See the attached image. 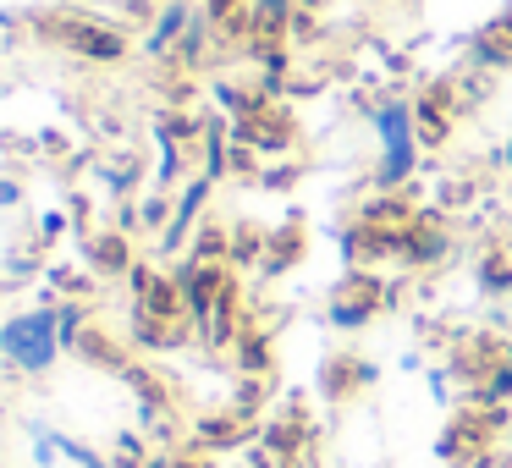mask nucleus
Masks as SVG:
<instances>
[{
  "mask_svg": "<svg viewBox=\"0 0 512 468\" xmlns=\"http://www.w3.org/2000/svg\"><path fill=\"white\" fill-rule=\"evenodd\" d=\"M369 127L380 138V160H375V177L369 188L375 193H402L419 171V127H413V100L402 94H386L380 105H369Z\"/></svg>",
  "mask_w": 512,
  "mask_h": 468,
  "instance_id": "obj_1",
  "label": "nucleus"
},
{
  "mask_svg": "<svg viewBox=\"0 0 512 468\" xmlns=\"http://www.w3.org/2000/svg\"><path fill=\"white\" fill-rule=\"evenodd\" d=\"M34 28L45 45H56L61 56H78L89 61V67H116V61H127V34L122 23H105V17L94 12H34Z\"/></svg>",
  "mask_w": 512,
  "mask_h": 468,
  "instance_id": "obj_2",
  "label": "nucleus"
},
{
  "mask_svg": "<svg viewBox=\"0 0 512 468\" xmlns=\"http://www.w3.org/2000/svg\"><path fill=\"white\" fill-rule=\"evenodd\" d=\"M61 353H67V347H61L56 309H50V303L0 320V358H6V369H17V375H45Z\"/></svg>",
  "mask_w": 512,
  "mask_h": 468,
  "instance_id": "obj_3",
  "label": "nucleus"
},
{
  "mask_svg": "<svg viewBox=\"0 0 512 468\" xmlns=\"http://www.w3.org/2000/svg\"><path fill=\"white\" fill-rule=\"evenodd\" d=\"M380 303H386L380 276H369V270H347V276L331 287V298H325V325H336V331H364V325L380 314Z\"/></svg>",
  "mask_w": 512,
  "mask_h": 468,
  "instance_id": "obj_4",
  "label": "nucleus"
},
{
  "mask_svg": "<svg viewBox=\"0 0 512 468\" xmlns=\"http://www.w3.org/2000/svg\"><path fill=\"white\" fill-rule=\"evenodd\" d=\"M232 138L237 144H248V149H259V155H287L292 149V138H298V127H292V111L287 105H276L270 100L265 111H254L248 122H232Z\"/></svg>",
  "mask_w": 512,
  "mask_h": 468,
  "instance_id": "obj_5",
  "label": "nucleus"
},
{
  "mask_svg": "<svg viewBox=\"0 0 512 468\" xmlns=\"http://www.w3.org/2000/svg\"><path fill=\"white\" fill-rule=\"evenodd\" d=\"M210 188L215 182L204 177V171H188V182L177 188V215H171V226L155 237V254H177V248L188 243V232H199V215H204V204H210Z\"/></svg>",
  "mask_w": 512,
  "mask_h": 468,
  "instance_id": "obj_6",
  "label": "nucleus"
},
{
  "mask_svg": "<svg viewBox=\"0 0 512 468\" xmlns=\"http://www.w3.org/2000/svg\"><path fill=\"white\" fill-rule=\"evenodd\" d=\"M193 17H199V0H160L155 17H149V34H144V56L166 61L177 50V39L193 28Z\"/></svg>",
  "mask_w": 512,
  "mask_h": 468,
  "instance_id": "obj_7",
  "label": "nucleus"
},
{
  "mask_svg": "<svg viewBox=\"0 0 512 468\" xmlns=\"http://www.w3.org/2000/svg\"><path fill=\"white\" fill-rule=\"evenodd\" d=\"M375 375L380 369L369 364V358L336 353V358H325V369H320V391H325V402H347V397H358V391L375 386Z\"/></svg>",
  "mask_w": 512,
  "mask_h": 468,
  "instance_id": "obj_8",
  "label": "nucleus"
},
{
  "mask_svg": "<svg viewBox=\"0 0 512 468\" xmlns=\"http://www.w3.org/2000/svg\"><path fill=\"white\" fill-rule=\"evenodd\" d=\"M298 23H303L298 0H248V39H281V45H292Z\"/></svg>",
  "mask_w": 512,
  "mask_h": 468,
  "instance_id": "obj_9",
  "label": "nucleus"
},
{
  "mask_svg": "<svg viewBox=\"0 0 512 468\" xmlns=\"http://www.w3.org/2000/svg\"><path fill=\"white\" fill-rule=\"evenodd\" d=\"M452 254V232H446L435 215H419V226H413L408 237H402V265H413V270H430V265H441V259Z\"/></svg>",
  "mask_w": 512,
  "mask_h": 468,
  "instance_id": "obj_10",
  "label": "nucleus"
},
{
  "mask_svg": "<svg viewBox=\"0 0 512 468\" xmlns=\"http://www.w3.org/2000/svg\"><path fill=\"white\" fill-rule=\"evenodd\" d=\"M94 182H100L105 199H127V193L144 182V166H138V155H127V149H105V155L94 160Z\"/></svg>",
  "mask_w": 512,
  "mask_h": 468,
  "instance_id": "obj_11",
  "label": "nucleus"
},
{
  "mask_svg": "<svg viewBox=\"0 0 512 468\" xmlns=\"http://www.w3.org/2000/svg\"><path fill=\"white\" fill-rule=\"evenodd\" d=\"M72 358H83L89 369H111V375H127V369H133V358H127V347L116 342V336H105L100 325H89V331L78 336V347H72Z\"/></svg>",
  "mask_w": 512,
  "mask_h": 468,
  "instance_id": "obj_12",
  "label": "nucleus"
},
{
  "mask_svg": "<svg viewBox=\"0 0 512 468\" xmlns=\"http://www.w3.org/2000/svg\"><path fill=\"white\" fill-rule=\"evenodd\" d=\"M89 265H94V276H133L127 232H89Z\"/></svg>",
  "mask_w": 512,
  "mask_h": 468,
  "instance_id": "obj_13",
  "label": "nucleus"
},
{
  "mask_svg": "<svg viewBox=\"0 0 512 468\" xmlns=\"http://www.w3.org/2000/svg\"><path fill=\"white\" fill-rule=\"evenodd\" d=\"M474 287L485 292V298H512V254L501 243H490L485 254H479L474 265Z\"/></svg>",
  "mask_w": 512,
  "mask_h": 468,
  "instance_id": "obj_14",
  "label": "nucleus"
},
{
  "mask_svg": "<svg viewBox=\"0 0 512 468\" xmlns=\"http://www.w3.org/2000/svg\"><path fill=\"white\" fill-rule=\"evenodd\" d=\"M474 67H512V12L474 34Z\"/></svg>",
  "mask_w": 512,
  "mask_h": 468,
  "instance_id": "obj_15",
  "label": "nucleus"
},
{
  "mask_svg": "<svg viewBox=\"0 0 512 468\" xmlns=\"http://www.w3.org/2000/svg\"><path fill=\"white\" fill-rule=\"evenodd\" d=\"M199 171L210 182H221L232 171V127L226 122H204V138H199Z\"/></svg>",
  "mask_w": 512,
  "mask_h": 468,
  "instance_id": "obj_16",
  "label": "nucleus"
},
{
  "mask_svg": "<svg viewBox=\"0 0 512 468\" xmlns=\"http://www.w3.org/2000/svg\"><path fill=\"white\" fill-rule=\"evenodd\" d=\"M303 248H309V237H303V226H281V232L265 237V270H292L303 259Z\"/></svg>",
  "mask_w": 512,
  "mask_h": 468,
  "instance_id": "obj_17",
  "label": "nucleus"
},
{
  "mask_svg": "<svg viewBox=\"0 0 512 468\" xmlns=\"http://www.w3.org/2000/svg\"><path fill=\"white\" fill-rule=\"evenodd\" d=\"M133 210H138V226L160 237V232L171 226V215H177V199H171V193H160V188H144V193H138Z\"/></svg>",
  "mask_w": 512,
  "mask_h": 468,
  "instance_id": "obj_18",
  "label": "nucleus"
},
{
  "mask_svg": "<svg viewBox=\"0 0 512 468\" xmlns=\"http://www.w3.org/2000/svg\"><path fill=\"white\" fill-rule=\"evenodd\" d=\"M56 309V331H61V347H78V336L89 331V309H83V298H61V303H50Z\"/></svg>",
  "mask_w": 512,
  "mask_h": 468,
  "instance_id": "obj_19",
  "label": "nucleus"
},
{
  "mask_svg": "<svg viewBox=\"0 0 512 468\" xmlns=\"http://www.w3.org/2000/svg\"><path fill=\"white\" fill-rule=\"evenodd\" d=\"M67 232H72V215L67 210H45V215H39V226H34V248L45 254V248H56Z\"/></svg>",
  "mask_w": 512,
  "mask_h": 468,
  "instance_id": "obj_20",
  "label": "nucleus"
},
{
  "mask_svg": "<svg viewBox=\"0 0 512 468\" xmlns=\"http://www.w3.org/2000/svg\"><path fill=\"white\" fill-rule=\"evenodd\" d=\"M265 237L259 226H232V259H243V265H254V259H265Z\"/></svg>",
  "mask_w": 512,
  "mask_h": 468,
  "instance_id": "obj_21",
  "label": "nucleus"
},
{
  "mask_svg": "<svg viewBox=\"0 0 512 468\" xmlns=\"http://www.w3.org/2000/svg\"><path fill=\"white\" fill-rule=\"evenodd\" d=\"M116 463H122V468H144L149 463V446H144V435H138V430L116 435Z\"/></svg>",
  "mask_w": 512,
  "mask_h": 468,
  "instance_id": "obj_22",
  "label": "nucleus"
},
{
  "mask_svg": "<svg viewBox=\"0 0 512 468\" xmlns=\"http://www.w3.org/2000/svg\"><path fill=\"white\" fill-rule=\"evenodd\" d=\"M479 397H485V402H496V408H501V402H512V364L490 369V375L479 380Z\"/></svg>",
  "mask_w": 512,
  "mask_h": 468,
  "instance_id": "obj_23",
  "label": "nucleus"
},
{
  "mask_svg": "<svg viewBox=\"0 0 512 468\" xmlns=\"http://www.w3.org/2000/svg\"><path fill=\"white\" fill-rule=\"evenodd\" d=\"M237 364H243L248 375H259V369L270 364V347H265V336H237Z\"/></svg>",
  "mask_w": 512,
  "mask_h": 468,
  "instance_id": "obj_24",
  "label": "nucleus"
},
{
  "mask_svg": "<svg viewBox=\"0 0 512 468\" xmlns=\"http://www.w3.org/2000/svg\"><path fill=\"white\" fill-rule=\"evenodd\" d=\"M34 270H39V248H12L6 254V276L12 281H34Z\"/></svg>",
  "mask_w": 512,
  "mask_h": 468,
  "instance_id": "obj_25",
  "label": "nucleus"
},
{
  "mask_svg": "<svg viewBox=\"0 0 512 468\" xmlns=\"http://www.w3.org/2000/svg\"><path fill=\"white\" fill-rule=\"evenodd\" d=\"M23 204H28L23 177H17V171H0V210H23Z\"/></svg>",
  "mask_w": 512,
  "mask_h": 468,
  "instance_id": "obj_26",
  "label": "nucleus"
},
{
  "mask_svg": "<svg viewBox=\"0 0 512 468\" xmlns=\"http://www.w3.org/2000/svg\"><path fill=\"white\" fill-rule=\"evenodd\" d=\"M259 182H265V188H292V182H298V166H265Z\"/></svg>",
  "mask_w": 512,
  "mask_h": 468,
  "instance_id": "obj_27",
  "label": "nucleus"
},
{
  "mask_svg": "<svg viewBox=\"0 0 512 468\" xmlns=\"http://www.w3.org/2000/svg\"><path fill=\"white\" fill-rule=\"evenodd\" d=\"M23 12H0V45H12V39H23Z\"/></svg>",
  "mask_w": 512,
  "mask_h": 468,
  "instance_id": "obj_28",
  "label": "nucleus"
},
{
  "mask_svg": "<svg viewBox=\"0 0 512 468\" xmlns=\"http://www.w3.org/2000/svg\"><path fill=\"white\" fill-rule=\"evenodd\" d=\"M496 166H501V171H512V138H507V144L496 149Z\"/></svg>",
  "mask_w": 512,
  "mask_h": 468,
  "instance_id": "obj_29",
  "label": "nucleus"
},
{
  "mask_svg": "<svg viewBox=\"0 0 512 468\" xmlns=\"http://www.w3.org/2000/svg\"><path fill=\"white\" fill-rule=\"evenodd\" d=\"M298 6H303V12H320V6H325V0H298Z\"/></svg>",
  "mask_w": 512,
  "mask_h": 468,
  "instance_id": "obj_30",
  "label": "nucleus"
},
{
  "mask_svg": "<svg viewBox=\"0 0 512 468\" xmlns=\"http://www.w3.org/2000/svg\"><path fill=\"white\" fill-rule=\"evenodd\" d=\"M78 6H122V0H78Z\"/></svg>",
  "mask_w": 512,
  "mask_h": 468,
  "instance_id": "obj_31",
  "label": "nucleus"
}]
</instances>
